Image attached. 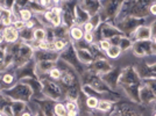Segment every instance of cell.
Instances as JSON below:
<instances>
[{
	"label": "cell",
	"instance_id": "2e32d148",
	"mask_svg": "<svg viewBox=\"0 0 156 116\" xmlns=\"http://www.w3.org/2000/svg\"><path fill=\"white\" fill-rule=\"evenodd\" d=\"M113 104H114V102H112V101L107 100V99H100L99 104H98L97 111L104 114V115L110 114V113L113 111Z\"/></svg>",
	"mask_w": 156,
	"mask_h": 116
},
{
	"label": "cell",
	"instance_id": "836d02e7",
	"mask_svg": "<svg viewBox=\"0 0 156 116\" xmlns=\"http://www.w3.org/2000/svg\"><path fill=\"white\" fill-rule=\"evenodd\" d=\"M2 29H0V45L5 44V42H4V37H2V32H1Z\"/></svg>",
	"mask_w": 156,
	"mask_h": 116
},
{
	"label": "cell",
	"instance_id": "ac0fdd59",
	"mask_svg": "<svg viewBox=\"0 0 156 116\" xmlns=\"http://www.w3.org/2000/svg\"><path fill=\"white\" fill-rule=\"evenodd\" d=\"M100 101V97H85V107L90 111H96L98 108V104Z\"/></svg>",
	"mask_w": 156,
	"mask_h": 116
},
{
	"label": "cell",
	"instance_id": "484cf974",
	"mask_svg": "<svg viewBox=\"0 0 156 116\" xmlns=\"http://www.w3.org/2000/svg\"><path fill=\"white\" fill-rule=\"evenodd\" d=\"M142 84L146 85L153 92V94L156 97V78H147V79L143 80Z\"/></svg>",
	"mask_w": 156,
	"mask_h": 116
},
{
	"label": "cell",
	"instance_id": "d590c367",
	"mask_svg": "<svg viewBox=\"0 0 156 116\" xmlns=\"http://www.w3.org/2000/svg\"><path fill=\"white\" fill-rule=\"evenodd\" d=\"M153 116H156V109H154V114H153Z\"/></svg>",
	"mask_w": 156,
	"mask_h": 116
},
{
	"label": "cell",
	"instance_id": "52a82bcc",
	"mask_svg": "<svg viewBox=\"0 0 156 116\" xmlns=\"http://www.w3.org/2000/svg\"><path fill=\"white\" fill-rule=\"evenodd\" d=\"M129 39H132L135 42H139V41H151L153 35H151L150 26H148V25L139 26L134 32L130 34Z\"/></svg>",
	"mask_w": 156,
	"mask_h": 116
},
{
	"label": "cell",
	"instance_id": "277c9868",
	"mask_svg": "<svg viewBox=\"0 0 156 116\" xmlns=\"http://www.w3.org/2000/svg\"><path fill=\"white\" fill-rule=\"evenodd\" d=\"M114 65L111 63L108 59L106 58H100V59H94V62L89 67V71L97 74V76H105L110 73L112 70H114Z\"/></svg>",
	"mask_w": 156,
	"mask_h": 116
},
{
	"label": "cell",
	"instance_id": "e0dca14e",
	"mask_svg": "<svg viewBox=\"0 0 156 116\" xmlns=\"http://www.w3.org/2000/svg\"><path fill=\"white\" fill-rule=\"evenodd\" d=\"M71 43V41H68V39H55L52 41V49L56 52H63Z\"/></svg>",
	"mask_w": 156,
	"mask_h": 116
},
{
	"label": "cell",
	"instance_id": "9c48e42d",
	"mask_svg": "<svg viewBox=\"0 0 156 116\" xmlns=\"http://www.w3.org/2000/svg\"><path fill=\"white\" fill-rule=\"evenodd\" d=\"M99 30H100V34H101V39H108L115 37V36H119V35H122L121 32H119L117 27L114 25H111L108 22H103L100 27H99Z\"/></svg>",
	"mask_w": 156,
	"mask_h": 116
},
{
	"label": "cell",
	"instance_id": "1f68e13d",
	"mask_svg": "<svg viewBox=\"0 0 156 116\" xmlns=\"http://www.w3.org/2000/svg\"><path fill=\"white\" fill-rule=\"evenodd\" d=\"M148 14L156 18V2H150L148 6Z\"/></svg>",
	"mask_w": 156,
	"mask_h": 116
},
{
	"label": "cell",
	"instance_id": "5bb4252c",
	"mask_svg": "<svg viewBox=\"0 0 156 116\" xmlns=\"http://www.w3.org/2000/svg\"><path fill=\"white\" fill-rule=\"evenodd\" d=\"M79 5L90 14V16L98 14L101 8V2H97V1H83V2H79Z\"/></svg>",
	"mask_w": 156,
	"mask_h": 116
},
{
	"label": "cell",
	"instance_id": "f1b7e54d",
	"mask_svg": "<svg viewBox=\"0 0 156 116\" xmlns=\"http://www.w3.org/2000/svg\"><path fill=\"white\" fill-rule=\"evenodd\" d=\"M94 39H96V35L93 32H87V34H84V37H83V41L87 45H92L94 43Z\"/></svg>",
	"mask_w": 156,
	"mask_h": 116
},
{
	"label": "cell",
	"instance_id": "d4e9b609",
	"mask_svg": "<svg viewBox=\"0 0 156 116\" xmlns=\"http://www.w3.org/2000/svg\"><path fill=\"white\" fill-rule=\"evenodd\" d=\"M62 76H63V72L61 71L57 66L54 67L52 70H50V72L48 73V78H49L50 80H54V81H59Z\"/></svg>",
	"mask_w": 156,
	"mask_h": 116
},
{
	"label": "cell",
	"instance_id": "74e56055",
	"mask_svg": "<svg viewBox=\"0 0 156 116\" xmlns=\"http://www.w3.org/2000/svg\"><path fill=\"white\" fill-rule=\"evenodd\" d=\"M1 90H1V84H0V93H1Z\"/></svg>",
	"mask_w": 156,
	"mask_h": 116
},
{
	"label": "cell",
	"instance_id": "8992f818",
	"mask_svg": "<svg viewBox=\"0 0 156 116\" xmlns=\"http://www.w3.org/2000/svg\"><path fill=\"white\" fill-rule=\"evenodd\" d=\"M18 81H19V79L16 77L15 69H8L0 74V84H1V90H2L12 88Z\"/></svg>",
	"mask_w": 156,
	"mask_h": 116
},
{
	"label": "cell",
	"instance_id": "83f0119b",
	"mask_svg": "<svg viewBox=\"0 0 156 116\" xmlns=\"http://www.w3.org/2000/svg\"><path fill=\"white\" fill-rule=\"evenodd\" d=\"M65 108L68 111H75V110H79L77 101H71V100H65L64 101Z\"/></svg>",
	"mask_w": 156,
	"mask_h": 116
},
{
	"label": "cell",
	"instance_id": "30bf717a",
	"mask_svg": "<svg viewBox=\"0 0 156 116\" xmlns=\"http://www.w3.org/2000/svg\"><path fill=\"white\" fill-rule=\"evenodd\" d=\"M59 59V53L56 51H35L34 62H57Z\"/></svg>",
	"mask_w": 156,
	"mask_h": 116
},
{
	"label": "cell",
	"instance_id": "8fae6325",
	"mask_svg": "<svg viewBox=\"0 0 156 116\" xmlns=\"http://www.w3.org/2000/svg\"><path fill=\"white\" fill-rule=\"evenodd\" d=\"M76 55L79 64L83 66H91L92 63L94 62V57L90 49H76Z\"/></svg>",
	"mask_w": 156,
	"mask_h": 116
},
{
	"label": "cell",
	"instance_id": "3957f363",
	"mask_svg": "<svg viewBox=\"0 0 156 116\" xmlns=\"http://www.w3.org/2000/svg\"><path fill=\"white\" fill-rule=\"evenodd\" d=\"M140 74L136 69L133 66H127L120 72L118 86H130V85H139L140 81Z\"/></svg>",
	"mask_w": 156,
	"mask_h": 116
},
{
	"label": "cell",
	"instance_id": "8d00e7d4",
	"mask_svg": "<svg viewBox=\"0 0 156 116\" xmlns=\"http://www.w3.org/2000/svg\"><path fill=\"white\" fill-rule=\"evenodd\" d=\"M0 116H5V115H4V114H2V113H1V111H0Z\"/></svg>",
	"mask_w": 156,
	"mask_h": 116
},
{
	"label": "cell",
	"instance_id": "f546056e",
	"mask_svg": "<svg viewBox=\"0 0 156 116\" xmlns=\"http://www.w3.org/2000/svg\"><path fill=\"white\" fill-rule=\"evenodd\" d=\"M12 26L18 30V32H21V30H23L25 28H26V22H23L22 20H20V19H16L15 21L13 22V25Z\"/></svg>",
	"mask_w": 156,
	"mask_h": 116
},
{
	"label": "cell",
	"instance_id": "4fadbf2b",
	"mask_svg": "<svg viewBox=\"0 0 156 116\" xmlns=\"http://www.w3.org/2000/svg\"><path fill=\"white\" fill-rule=\"evenodd\" d=\"M140 102L143 104H154L156 102V97L153 92L143 84L140 85Z\"/></svg>",
	"mask_w": 156,
	"mask_h": 116
},
{
	"label": "cell",
	"instance_id": "4dcf8cb0",
	"mask_svg": "<svg viewBox=\"0 0 156 116\" xmlns=\"http://www.w3.org/2000/svg\"><path fill=\"white\" fill-rule=\"evenodd\" d=\"M83 30H84V34H87V32H93L94 30H96V28H94V26L92 25L90 21H87L86 23H84L83 25Z\"/></svg>",
	"mask_w": 156,
	"mask_h": 116
},
{
	"label": "cell",
	"instance_id": "5b68a950",
	"mask_svg": "<svg viewBox=\"0 0 156 116\" xmlns=\"http://www.w3.org/2000/svg\"><path fill=\"white\" fill-rule=\"evenodd\" d=\"M133 53L137 57H150L153 56V42L151 41H139L133 42Z\"/></svg>",
	"mask_w": 156,
	"mask_h": 116
},
{
	"label": "cell",
	"instance_id": "d6a6232c",
	"mask_svg": "<svg viewBox=\"0 0 156 116\" xmlns=\"http://www.w3.org/2000/svg\"><path fill=\"white\" fill-rule=\"evenodd\" d=\"M21 116H33V114H32V113H30V111H29V110H28V109H27V108H26V110H25V111H23V113L21 114Z\"/></svg>",
	"mask_w": 156,
	"mask_h": 116
},
{
	"label": "cell",
	"instance_id": "7a4b0ae2",
	"mask_svg": "<svg viewBox=\"0 0 156 116\" xmlns=\"http://www.w3.org/2000/svg\"><path fill=\"white\" fill-rule=\"evenodd\" d=\"M9 101H20V102L28 103L34 99V92L33 90L22 81H18L12 88L7 90H1Z\"/></svg>",
	"mask_w": 156,
	"mask_h": 116
},
{
	"label": "cell",
	"instance_id": "9a60e30c",
	"mask_svg": "<svg viewBox=\"0 0 156 116\" xmlns=\"http://www.w3.org/2000/svg\"><path fill=\"white\" fill-rule=\"evenodd\" d=\"M83 37H84L83 27L72 26L71 28H69V39H70V41H71L72 43L83 41Z\"/></svg>",
	"mask_w": 156,
	"mask_h": 116
},
{
	"label": "cell",
	"instance_id": "d6986e66",
	"mask_svg": "<svg viewBox=\"0 0 156 116\" xmlns=\"http://www.w3.org/2000/svg\"><path fill=\"white\" fill-rule=\"evenodd\" d=\"M33 39L36 42H42L47 39V29L43 27H36L33 30Z\"/></svg>",
	"mask_w": 156,
	"mask_h": 116
},
{
	"label": "cell",
	"instance_id": "603a6c76",
	"mask_svg": "<svg viewBox=\"0 0 156 116\" xmlns=\"http://www.w3.org/2000/svg\"><path fill=\"white\" fill-rule=\"evenodd\" d=\"M20 41L21 42H25V43H32L34 39H33V30L30 29H27L25 28L23 30L20 32Z\"/></svg>",
	"mask_w": 156,
	"mask_h": 116
},
{
	"label": "cell",
	"instance_id": "ffe728a7",
	"mask_svg": "<svg viewBox=\"0 0 156 116\" xmlns=\"http://www.w3.org/2000/svg\"><path fill=\"white\" fill-rule=\"evenodd\" d=\"M11 107H12L14 116H21V114L26 110L27 103L20 102V101H12L11 102Z\"/></svg>",
	"mask_w": 156,
	"mask_h": 116
},
{
	"label": "cell",
	"instance_id": "6da1fadb",
	"mask_svg": "<svg viewBox=\"0 0 156 116\" xmlns=\"http://www.w3.org/2000/svg\"><path fill=\"white\" fill-rule=\"evenodd\" d=\"M42 83V95L44 99L51 100L54 102H59L65 100V93L63 87L58 81H54L48 78V74L37 78Z\"/></svg>",
	"mask_w": 156,
	"mask_h": 116
},
{
	"label": "cell",
	"instance_id": "4316f807",
	"mask_svg": "<svg viewBox=\"0 0 156 116\" xmlns=\"http://www.w3.org/2000/svg\"><path fill=\"white\" fill-rule=\"evenodd\" d=\"M98 46H99V49L101 50L103 52H106L108 49L111 48V42L108 41V39H100L99 41H98Z\"/></svg>",
	"mask_w": 156,
	"mask_h": 116
},
{
	"label": "cell",
	"instance_id": "7402d4cb",
	"mask_svg": "<svg viewBox=\"0 0 156 116\" xmlns=\"http://www.w3.org/2000/svg\"><path fill=\"white\" fill-rule=\"evenodd\" d=\"M54 114H55V116H66L68 115V110H66V108H65L64 101L55 102V104H54Z\"/></svg>",
	"mask_w": 156,
	"mask_h": 116
},
{
	"label": "cell",
	"instance_id": "ba28073f",
	"mask_svg": "<svg viewBox=\"0 0 156 116\" xmlns=\"http://www.w3.org/2000/svg\"><path fill=\"white\" fill-rule=\"evenodd\" d=\"M1 32H2V37H4L5 44L13 45L20 42V32L13 26L5 27V28H2Z\"/></svg>",
	"mask_w": 156,
	"mask_h": 116
},
{
	"label": "cell",
	"instance_id": "cb8c5ba5",
	"mask_svg": "<svg viewBox=\"0 0 156 116\" xmlns=\"http://www.w3.org/2000/svg\"><path fill=\"white\" fill-rule=\"evenodd\" d=\"M119 46L122 51H127L128 49H132L133 46V41L129 39V37H125V36H121L120 39V42H119Z\"/></svg>",
	"mask_w": 156,
	"mask_h": 116
},
{
	"label": "cell",
	"instance_id": "e575fe53",
	"mask_svg": "<svg viewBox=\"0 0 156 116\" xmlns=\"http://www.w3.org/2000/svg\"><path fill=\"white\" fill-rule=\"evenodd\" d=\"M151 42H153V44L156 45V35L155 36H153V39H151Z\"/></svg>",
	"mask_w": 156,
	"mask_h": 116
},
{
	"label": "cell",
	"instance_id": "44dd1931",
	"mask_svg": "<svg viewBox=\"0 0 156 116\" xmlns=\"http://www.w3.org/2000/svg\"><path fill=\"white\" fill-rule=\"evenodd\" d=\"M105 55H106V57L110 58V59H118V58L121 57L122 50L118 45H111V48L106 51Z\"/></svg>",
	"mask_w": 156,
	"mask_h": 116
},
{
	"label": "cell",
	"instance_id": "7c38bea8",
	"mask_svg": "<svg viewBox=\"0 0 156 116\" xmlns=\"http://www.w3.org/2000/svg\"><path fill=\"white\" fill-rule=\"evenodd\" d=\"M90 18H91L90 14L87 13L79 4H77L75 7V26L82 27L90 20Z\"/></svg>",
	"mask_w": 156,
	"mask_h": 116
}]
</instances>
